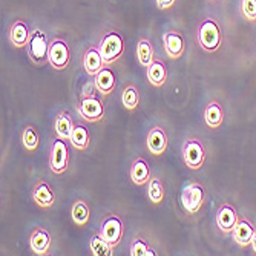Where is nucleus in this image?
Returning <instances> with one entry per match:
<instances>
[{"label": "nucleus", "mask_w": 256, "mask_h": 256, "mask_svg": "<svg viewBox=\"0 0 256 256\" xmlns=\"http://www.w3.org/2000/svg\"><path fill=\"white\" fill-rule=\"evenodd\" d=\"M130 256H154L156 254L142 238H135L130 244Z\"/></svg>", "instance_id": "nucleus-30"}, {"label": "nucleus", "mask_w": 256, "mask_h": 256, "mask_svg": "<svg viewBox=\"0 0 256 256\" xmlns=\"http://www.w3.org/2000/svg\"><path fill=\"white\" fill-rule=\"evenodd\" d=\"M32 201L42 208H51L56 204V192L50 182L44 180H38L32 188Z\"/></svg>", "instance_id": "nucleus-13"}, {"label": "nucleus", "mask_w": 256, "mask_h": 256, "mask_svg": "<svg viewBox=\"0 0 256 256\" xmlns=\"http://www.w3.org/2000/svg\"><path fill=\"white\" fill-rule=\"evenodd\" d=\"M252 248H253V252L256 253V232H254V235H253V240H252Z\"/></svg>", "instance_id": "nucleus-34"}, {"label": "nucleus", "mask_w": 256, "mask_h": 256, "mask_svg": "<svg viewBox=\"0 0 256 256\" xmlns=\"http://www.w3.org/2000/svg\"><path fill=\"white\" fill-rule=\"evenodd\" d=\"M155 2H156V6L160 10H169L175 5L176 0H155Z\"/></svg>", "instance_id": "nucleus-33"}, {"label": "nucleus", "mask_w": 256, "mask_h": 256, "mask_svg": "<svg viewBox=\"0 0 256 256\" xmlns=\"http://www.w3.org/2000/svg\"><path fill=\"white\" fill-rule=\"evenodd\" d=\"M215 221H216V227L222 232V234H232L235 226L240 221V216H238V212L234 206L228 202H224L218 208Z\"/></svg>", "instance_id": "nucleus-11"}, {"label": "nucleus", "mask_w": 256, "mask_h": 256, "mask_svg": "<svg viewBox=\"0 0 256 256\" xmlns=\"http://www.w3.org/2000/svg\"><path fill=\"white\" fill-rule=\"evenodd\" d=\"M162 46H164V51L169 58H180L182 57L186 51V44H184V37L180 31L176 30H169L162 34Z\"/></svg>", "instance_id": "nucleus-12"}, {"label": "nucleus", "mask_w": 256, "mask_h": 256, "mask_svg": "<svg viewBox=\"0 0 256 256\" xmlns=\"http://www.w3.org/2000/svg\"><path fill=\"white\" fill-rule=\"evenodd\" d=\"M77 110L80 114V117L89 123L102 122L104 117V104H103L102 98L97 96L82 97L77 104Z\"/></svg>", "instance_id": "nucleus-8"}, {"label": "nucleus", "mask_w": 256, "mask_h": 256, "mask_svg": "<svg viewBox=\"0 0 256 256\" xmlns=\"http://www.w3.org/2000/svg\"><path fill=\"white\" fill-rule=\"evenodd\" d=\"M181 155H182V162L186 164V168L190 170H200L204 166L206 149H204V144L201 143V140L198 138L186 140L181 149Z\"/></svg>", "instance_id": "nucleus-3"}, {"label": "nucleus", "mask_w": 256, "mask_h": 256, "mask_svg": "<svg viewBox=\"0 0 256 256\" xmlns=\"http://www.w3.org/2000/svg\"><path fill=\"white\" fill-rule=\"evenodd\" d=\"M124 234V224L123 220L118 215H108L102 221V228H100V235L115 248Z\"/></svg>", "instance_id": "nucleus-9"}, {"label": "nucleus", "mask_w": 256, "mask_h": 256, "mask_svg": "<svg viewBox=\"0 0 256 256\" xmlns=\"http://www.w3.org/2000/svg\"><path fill=\"white\" fill-rule=\"evenodd\" d=\"M69 62H71V51H69L68 43L60 37L52 38L50 42L48 63L56 71H64L69 66Z\"/></svg>", "instance_id": "nucleus-7"}, {"label": "nucleus", "mask_w": 256, "mask_h": 256, "mask_svg": "<svg viewBox=\"0 0 256 256\" xmlns=\"http://www.w3.org/2000/svg\"><path fill=\"white\" fill-rule=\"evenodd\" d=\"M31 32L32 31H30V26L25 20H16L8 31V38L16 48H25L30 43Z\"/></svg>", "instance_id": "nucleus-15"}, {"label": "nucleus", "mask_w": 256, "mask_h": 256, "mask_svg": "<svg viewBox=\"0 0 256 256\" xmlns=\"http://www.w3.org/2000/svg\"><path fill=\"white\" fill-rule=\"evenodd\" d=\"M136 58L138 63L143 68H149L152 62L155 60V52H154V46L150 40L148 38H140L136 43Z\"/></svg>", "instance_id": "nucleus-24"}, {"label": "nucleus", "mask_w": 256, "mask_h": 256, "mask_svg": "<svg viewBox=\"0 0 256 256\" xmlns=\"http://www.w3.org/2000/svg\"><path fill=\"white\" fill-rule=\"evenodd\" d=\"M71 216L76 226L84 227L90 218V207L84 200H77L71 207Z\"/></svg>", "instance_id": "nucleus-25"}, {"label": "nucleus", "mask_w": 256, "mask_h": 256, "mask_svg": "<svg viewBox=\"0 0 256 256\" xmlns=\"http://www.w3.org/2000/svg\"><path fill=\"white\" fill-rule=\"evenodd\" d=\"M129 176L132 180L134 184L136 186H144L149 182L150 176V168L148 164V161L143 156H138L132 161L130 164V170H129Z\"/></svg>", "instance_id": "nucleus-17"}, {"label": "nucleus", "mask_w": 256, "mask_h": 256, "mask_svg": "<svg viewBox=\"0 0 256 256\" xmlns=\"http://www.w3.org/2000/svg\"><path fill=\"white\" fill-rule=\"evenodd\" d=\"M22 144L28 152H34L40 144V135L32 126H26L22 132Z\"/></svg>", "instance_id": "nucleus-29"}, {"label": "nucleus", "mask_w": 256, "mask_h": 256, "mask_svg": "<svg viewBox=\"0 0 256 256\" xmlns=\"http://www.w3.org/2000/svg\"><path fill=\"white\" fill-rule=\"evenodd\" d=\"M83 69L86 71L88 76H97L100 72V69H103L106 64L103 62V57H102V52L98 50V46H89V48L84 51L83 54Z\"/></svg>", "instance_id": "nucleus-16"}, {"label": "nucleus", "mask_w": 256, "mask_h": 256, "mask_svg": "<svg viewBox=\"0 0 256 256\" xmlns=\"http://www.w3.org/2000/svg\"><path fill=\"white\" fill-rule=\"evenodd\" d=\"M94 83H96L97 90L103 97L110 96L115 90V74H114V71L104 66L103 69H100V72L97 76H94Z\"/></svg>", "instance_id": "nucleus-20"}, {"label": "nucleus", "mask_w": 256, "mask_h": 256, "mask_svg": "<svg viewBox=\"0 0 256 256\" xmlns=\"http://www.w3.org/2000/svg\"><path fill=\"white\" fill-rule=\"evenodd\" d=\"M168 146H169V138L166 130L161 126H152L146 136L148 150L155 156H161L168 150Z\"/></svg>", "instance_id": "nucleus-10"}, {"label": "nucleus", "mask_w": 256, "mask_h": 256, "mask_svg": "<svg viewBox=\"0 0 256 256\" xmlns=\"http://www.w3.org/2000/svg\"><path fill=\"white\" fill-rule=\"evenodd\" d=\"M198 43L206 52H215L222 42V34L215 18L206 17L198 25Z\"/></svg>", "instance_id": "nucleus-1"}, {"label": "nucleus", "mask_w": 256, "mask_h": 256, "mask_svg": "<svg viewBox=\"0 0 256 256\" xmlns=\"http://www.w3.org/2000/svg\"><path fill=\"white\" fill-rule=\"evenodd\" d=\"M94 89H97L94 82H88V83H84V84H83V88H82V97H90V96H96V94H94Z\"/></svg>", "instance_id": "nucleus-32"}, {"label": "nucleus", "mask_w": 256, "mask_h": 256, "mask_svg": "<svg viewBox=\"0 0 256 256\" xmlns=\"http://www.w3.org/2000/svg\"><path fill=\"white\" fill-rule=\"evenodd\" d=\"M98 50L102 52L104 64H114L115 62L120 60V57L124 52V38L118 31H106L100 38Z\"/></svg>", "instance_id": "nucleus-2"}, {"label": "nucleus", "mask_w": 256, "mask_h": 256, "mask_svg": "<svg viewBox=\"0 0 256 256\" xmlns=\"http://www.w3.org/2000/svg\"><path fill=\"white\" fill-rule=\"evenodd\" d=\"M72 128H74V122H72V117H71V114H69V110L58 112L57 117L54 118L56 135L69 142V138H71V134H72Z\"/></svg>", "instance_id": "nucleus-22"}, {"label": "nucleus", "mask_w": 256, "mask_h": 256, "mask_svg": "<svg viewBox=\"0 0 256 256\" xmlns=\"http://www.w3.org/2000/svg\"><path fill=\"white\" fill-rule=\"evenodd\" d=\"M69 143H71L77 150H86L90 143V135H89L88 128L82 123H74Z\"/></svg>", "instance_id": "nucleus-23"}, {"label": "nucleus", "mask_w": 256, "mask_h": 256, "mask_svg": "<svg viewBox=\"0 0 256 256\" xmlns=\"http://www.w3.org/2000/svg\"><path fill=\"white\" fill-rule=\"evenodd\" d=\"M241 14L248 22H256V0H241Z\"/></svg>", "instance_id": "nucleus-31"}, {"label": "nucleus", "mask_w": 256, "mask_h": 256, "mask_svg": "<svg viewBox=\"0 0 256 256\" xmlns=\"http://www.w3.org/2000/svg\"><path fill=\"white\" fill-rule=\"evenodd\" d=\"M224 122V109L218 102H210L204 109V123L210 129H218Z\"/></svg>", "instance_id": "nucleus-21"}, {"label": "nucleus", "mask_w": 256, "mask_h": 256, "mask_svg": "<svg viewBox=\"0 0 256 256\" xmlns=\"http://www.w3.org/2000/svg\"><path fill=\"white\" fill-rule=\"evenodd\" d=\"M146 77H148V82L150 83V86H154V88L164 86L166 82H168V69H166V64L162 63L161 60L155 58L152 62V64L149 68H146Z\"/></svg>", "instance_id": "nucleus-19"}, {"label": "nucleus", "mask_w": 256, "mask_h": 256, "mask_svg": "<svg viewBox=\"0 0 256 256\" xmlns=\"http://www.w3.org/2000/svg\"><path fill=\"white\" fill-rule=\"evenodd\" d=\"M254 232H256V228L253 227V224L250 221L240 220L238 224L235 226L234 232H232V236H234V241L240 247H248V246H252Z\"/></svg>", "instance_id": "nucleus-18"}, {"label": "nucleus", "mask_w": 256, "mask_h": 256, "mask_svg": "<svg viewBox=\"0 0 256 256\" xmlns=\"http://www.w3.org/2000/svg\"><path fill=\"white\" fill-rule=\"evenodd\" d=\"M122 103L128 110H135L140 104V92L134 84H128L122 92Z\"/></svg>", "instance_id": "nucleus-28"}, {"label": "nucleus", "mask_w": 256, "mask_h": 256, "mask_svg": "<svg viewBox=\"0 0 256 256\" xmlns=\"http://www.w3.org/2000/svg\"><path fill=\"white\" fill-rule=\"evenodd\" d=\"M51 242H52V238L50 235V232L43 228V227H37L31 232L30 235V247L32 250L34 254H38V256H43L50 252L51 248Z\"/></svg>", "instance_id": "nucleus-14"}, {"label": "nucleus", "mask_w": 256, "mask_h": 256, "mask_svg": "<svg viewBox=\"0 0 256 256\" xmlns=\"http://www.w3.org/2000/svg\"><path fill=\"white\" fill-rule=\"evenodd\" d=\"M89 250L92 256H110L114 254V247L100 235L94 234L89 240Z\"/></svg>", "instance_id": "nucleus-26"}, {"label": "nucleus", "mask_w": 256, "mask_h": 256, "mask_svg": "<svg viewBox=\"0 0 256 256\" xmlns=\"http://www.w3.org/2000/svg\"><path fill=\"white\" fill-rule=\"evenodd\" d=\"M206 201V190L201 182H189L182 188L181 192V204L188 214L195 215L201 210Z\"/></svg>", "instance_id": "nucleus-4"}, {"label": "nucleus", "mask_w": 256, "mask_h": 256, "mask_svg": "<svg viewBox=\"0 0 256 256\" xmlns=\"http://www.w3.org/2000/svg\"><path fill=\"white\" fill-rule=\"evenodd\" d=\"M148 196L152 204H161L166 196L164 182H162L158 176H152L148 182Z\"/></svg>", "instance_id": "nucleus-27"}, {"label": "nucleus", "mask_w": 256, "mask_h": 256, "mask_svg": "<svg viewBox=\"0 0 256 256\" xmlns=\"http://www.w3.org/2000/svg\"><path fill=\"white\" fill-rule=\"evenodd\" d=\"M26 48H28V57L34 64H43L44 62H48L50 42L43 30L37 28L31 32V38Z\"/></svg>", "instance_id": "nucleus-6"}, {"label": "nucleus", "mask_w": 256, "mask_h": 256, "mask_svg": "<svg viewBox=\"0 0 256 256\" xmlns=\"http://www.w3.org/2000/svg\"><path fill=\"white\" fill-rule=\"evenodd\" d=\"M69 166V148L68 140L60 136L52 140L51 154H50V169L56 175H62L68 170Z\"/></svg>", "instance_id": "nucleus-5"}]
</instances>
